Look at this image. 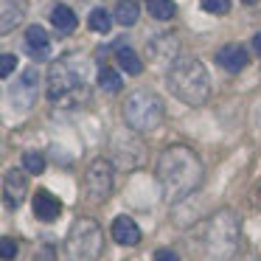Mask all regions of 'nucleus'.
Returning a JSON list of instances; mask_svg holds the SVG:
<instances>
[{
    "label": "nucleus",
    "instance_id": "obj_24",
    "mask_svg": "<svg viewBox=\"0 0 261 261\" xmlns=\"http://www.w3.org/2000/svg\"><path fill=\"white\" fill-rule=\"evenodd\" d=\"M0 255H3V261H12L14 255H17V242H14L12 236L0 239Z\"/></svg>",
    "mask_w": 261,
    "mask_h": 261
},
{
    "label": "nucleus",
    "instance_id": "obj_26",
    "mask_svg": "<svg viewBox=\"0 0 261 261\" xmlns=\"http://www.w3.org/2000/svg\"><path fill=\"white\" fill-rule=\"evenodd\" d=\"M154 261H180V255H177L174 250H169V247H160L158 253H154Z\"/></svg>",
    "mask_w": 261,
    "mask_h": 261
},
{
    "label": "nucleus",
    "instance_id": "obj_8",
    "mask_svg": "<svg viewBox=\"0 0 261 261\" xmlns=\"http://www.w3.org/2000/svg\"><path fill=\"white\" fill-rule=\"evenodd\" d=\"M37 70L34 68H29V70H23V76H20L17 82H14V87L9 90V98H12V107H17V110H29L31 104H34V98H37Z\"/></svg>",
    "mask_w": 261,
    "mask_h": 261
},
{
    "label": "nucleus",
    "instance_id": "obj_29",
    "mask_svg": "<svg viewBox=\"0 0 261 261\" xmlns=\"http://www.w3.org/2000/svg\"><path fill=\"white\" fill-rule=\"evenodd\" d=\"M242 3H247V6H253V3H255V0H242Z\"/></svg>",
    "mask_w": 261,
    "mask_h": 261
},
{
    "label": "nucleus",
    "instance_id": "obj_23",
    "mask_svg": "<svg viewBox=\"0 0 261 261\" xmlns=\"http://www.w3.org/2000/svg\"><path fill=\"white\" fill-rule=\"evenodd\" d=\"M202 9L208 14H227L230 12V0H202Z\"/></svg>",
    "mask_w": 261,
    "mask_h": 261
},
{
    "label": "nucleus",
    "instance_id": "obj_4",
    "mask_svg": "<svg viewBox=\"0 0 261 261\" xmlns=\"http://www.w3.org/2000/svg\"><path fill=\"white\" fill-rule=\"evenodd\" d=\"M104 250V233L96 219L90 216H79L68 230V242H65V253L70 261H98Z\"/></svg>",
    "mask_w": 261,
    "mask_h": 261
},
{
    "label": "nucleus",
    "instance_id": "obj_28",
    "mask_svg": "<svg viewBox=\"0 0 261 261\" xmlns=\"http://www.w3.org/2000/svg\"><path fill=\"white\" fill-rule=\"evenodd\" d=\"M253 45H255V51H261V34L253 37Z\"/></svg>",
    "mask_w": 261,
    "mask_h": 261
},
{
    "label": "nucleus",
    "instance_id": "obj_12",
    "mask_svg": "<svg viewBox=\"0 0 261 261\" xmlns=\"http://www.w3.org/2000/svg\"><path fill=\"white\" fill-rule=\"evenodd\" d=\"M247 51H244L239 42H230V45H222L219 51H216V62L222 65V68L227 70V73H239V70L247 65Z\"/></svg>",
    "mask_w": 261,
    "mask_h": 261
},
{
    "label": "nucleus",
    "instance_id": "obj_25",
    "mask_svg": "<svg viewBox=\"0 0 261 261\" xmlns=\"http://www.w3.org/2000/svg\"><path fill=\"white\" fill-rule=\"evenodd\" d=\"M14 68H17V57H14V54H3V57H0V76L9 79V76L14 73Z\"/></svg>",
    "mask_w": 261,
    "mask_h": 261
},
{
    "label": "nucleus",
    "instance_id": "obj_19",
    "mask_svg": "<svg viewBox=\"0 0 261 261\" xmlns=\"http://www.w3.org/2000/svg\"><path fill=\"white\" fill-rule=\"evenodd\" d=\"M174 12H177V6L171 0H149V14L154 20H171Z\"/></svg>",
    "mask_w": 261,
    "mask_h": 261
},
{
    "label": "nucleus",
    "instance_id": "obj_9",
    "mask_svg": "<svg viewBox=\"0 0 261 261\" xmlns=\"http://www.w3.org/2000/svg\"><path fill=\"white\" fill-rule=\"evenodd\" d=\"M29 194V177H25V169H9L3 174V197H6L9 208H20Z\"/></svg>",
    "mask_w": 261,
    "mask_h": 261
},
{
    "label": "nucleus",
    "instance_id": "obj_10",
    "mask_svg": "<svg viewBox=\"0 0 261 261\" xmlns=\"http://www.w3.org/2000/svg\"><path fill=\"white\" fill-rule=\"evenodd\" d=\"M177 48H180V42L171 34H158V37L149 40L146 51H149V59L160 65V62H171V59L177 57Z\"/></svg>",
    "mask_w": 261,
    "mask_h": 261
},
{
    "label": "nucleus",
    "instance_id": "obj_14",
    "mask_svg": "<svg viewBox=\"0 0 261 261\" xmlns=\"http://www.w3.org/2000/svg\"><path fill=\"white\" fill-rule=\"evenodd\" d=\"M25 48L34 59H48L51 54V40H48V31L42 25H29L25 31Z\"/></svg>",
    "mask_w": 261,
    "mask_h": 261
},
{
    "label": "nucleus",
    "instance_id": "obj_11",
    "mask_svg": "<svg viewBox=\"0 0 261 261\" xmlns=\"http://www.w3.org/2000/svg\"><path fill=\"white\" fill-rule=\"evenodd\" d=\"M59 214H62V202H59L48 188H40V191L34 194V216L40 222H54Z\"/></svg>",
    "mask_w": 261,
    "mask_h": 261
},
{
    "label": "nucleus",
    "instance_id": "obj_2",
    "mask_svg": "<svg viewBox=\"0 0 261 261\" xmlns=\"http://www.w3.org/2000/svg\"><path fill=\"white\" fill-rule=\"evenodd\" d=\"M166 85H169L171 96L180 98L188 107H202L211 96V76L205 70V65L199 59L182 57L171 65L169 76H166Z\"/></svg>",
    "mask_w": 261,
    "mask_h": 261
},
{
    "label": "nucleus",
    "instance_id": "obj_15",
    "mask_svg": "<svg viewBox=\"0 0 261 261\" xmlns=\"http://www.w3.org/2000/svg\"><path fill=\"white\" fill-rule=\"evenodd\" d=\"M51 23H54V29L59 31V34H70V31H76V25H79V20H76V14H73V9H68V6H54L51 9Z\"/></svg>",
    "mask_w": 261,
    "mask_h": 261
},
{
    "label": "nucleus",
    "instance_id": "obj_16",
    "mask_svg": "<svg viewBox=\"0 0 261 261\" xmlns=\"http://www.w3.org/2000/svg\"><path fill=\"white\" fill-rule=\"evenodd\" d=\"M23 14H25L23 0H3V23H0V31L9 34V31L23 20Z\"/></svg>",
    "mask_w": 261,
    "mask_h": 261
},
{
    "label": "nucleus",
    "instance_id": "obj_20",
    "mask_svg": "<svg viewBox=\"0 0 261 261\" xmlns=\"http://www.w3.org/2000/svg\"><path fill=\"white\" fill-rule=\"evenodd\" d=\"M98 87L104 93H118L121 90V76L113 68H101L98 70Z\"/></svg>",
    "mask_w": 261,
    "mask_h": 261
},
{
    "label": "nucleus",
    "instance_id": "obj_21",
    "mask_svg": "<svg viewBox=\"0 0 261 261\" xmlns=\"http://www.w3.org/2000/svg\"><path fill=\"white\" fill-rule=\"evenodd\" d=\"M110 25H113V17H110L107 9H93L90 12V29L98 31V34H107Z\"/></svg>",
    "mask_w": 261,
    "mask_h": 261
},
{
    "label": "nucleus",
    "instance_id": "obj_5",
    "mask_svg": "<svg viewBox=\"0 0 261 261\" xmlns=\"http://www.w3.org/2000/svg\"><path fill=\"white\" fill-rule=\"evenodd\" d=\"M163 98L152 90H135L124 101V121L135 132H152L163 121Z\"/></svg>",
    "mask_w": 261,
    "mask_h": 261
},
{
    "label": "nucleus",
    "instance_id": "obj_17",
    "mask_svg": "<svg viewBox=\"0 0 261 261\" xmlns=\"http://www.w3.org/2000/svg\"><path fill=\"white\" fill-rule=\"evenodd\" d=\"M138 14H141V9H138L135 0H118V6H115V20H118L121 25H135Z\"/></svg>",
    "mask_w": 261,
    "mask_h": 261
},
{
    "label": "nucleus",
    "instance_id": "obj_3",
    "mask_svg": "<svg viewBox=\"0 0 261 261\" xmlns=\"http://www.w3.org/2000/svg\"><path fill=\"white\" fill-rule=\"evenodd\" d=\"M205 253L214 261H230L239 250V219L233 211H216L205 222L202 233Z\"/></svg>",
    "mask_w": 261,
    "mask_h": 261
},
{
    "label": "nucleus",
    "instance_id": "obj_22",
    "mask_svg": "<svg viewBox=\"0 0 261 261\" xmlns=\"http://www.w3.org/2000/svg\"><path fill=\"white\" fill-rule=\"evenodd\" d=\"M23 169L29 171V174H42V171H45V158H42L40 152H25L23 154Z\"/></svg>",
    "mask_w": 261,
    "mask_h": 261
},
{
    "label": "nucleus",
    "instance_id": "obj_27",
    "mask_svg": "<svg viewBox=\"0 0 261 261\" xmlns=\"http://www.w3.org/2000/svg\"><path fill=\"white\" fill-rule=\"evenodd\" d=\"M34 261H54V250L51 247H42L40 253L34 255Z\"/></svg>",
    "mask_w": 261,
    "mask_h": 261
},
{
    "label": "nucleus",
    "instance_id": "obj_13",
    "mask_svg": "<svg viewBox=\"0 0 261 261\" xmlns=\"http://www.w3.org/2000/svg\"><path fill=\"white\" fill-rule=\"evenodd\" d=\"M113 239L118 244L135 247V244L141 242V227L135 225L132 216H115V219H113Z\"/></svg>",
    "mask_w": 261,
    "mask_h": 261
},
{
    "label": "nucleus",
    "instance_id": "obj_6",
    "mask_svg": "<svg viewBox=\"0 0 261 261\" xmlns=\"http://www.w3.org/2000/svg\"><path fill=\"white\" fill-rule=\"evenodd\" d=\"M79 87H85V62L68 57L51 65V70H48V98L51 101H62V98L73 96Z\"/></svg>",
    "mask_w": 261,
    "mask_h": 261
},
{
    "label": "nucleus",
    "instance_id": "obj_18",
    "mask_svg": "<svg viewBox=\"0 0 261 261\" xmlns=\"http://www.w3.org/2000/svg\"><path fill=\"white\" fill-rule=\"evenodd\" d=\"M118 65H121V70H126L129 76L143 73V62L132 48H118Z\"/></svg>",
    "mask_w": 261,
    "mask_h": 261
},
{
    "label": "nucleus",
    "instance_id": "obj_1",
    "mask_svg": "<svg viewBox=\"0 0 261 261\" xmlns=\"http://www.w3.org/2000/svg\"><path fill=\"white\" fill-rule=\"evenodd\" d=\"M202 177H205L202 160L197 158L194 149L174 143V146H166L160 152L158 182H160V191H163L166 202H180L188 194H194L197 186L202 182Z\"/></svg>",
    "mask_w": 261,
    "mask_h": 261
},
{
    "label": "nucleus",
    "instance_id": "obj_7",
    "mask_svg": "<svg viewBox=\"0 0 261 261\" xmlns=\"http://www.w3.org/2000/svg\"><path fill=\"white\" fill-rule=\"evenodd\" d=\"M85 182H87V191H90V197L96 199V202L107 199L110 191H113V163L104 160V158L93 160L87 174H85Z\"/></svg>",
    "mask_w": 261,
    "mask_h": 261
}]
</instances>
